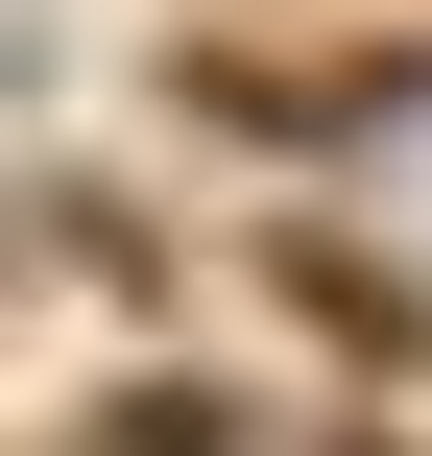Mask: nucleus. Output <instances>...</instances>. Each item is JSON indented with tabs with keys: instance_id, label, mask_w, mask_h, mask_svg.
Masks as SVG:
<instances>
[{
	"instance_id": "nucleus-2",
	"label": "nucleus",
	"mask_w": 432,
	"mask_h": 456,
	"mask_svg": "<svg viewBox=\"0 0 432 456\" xmlns=\"http://www.w3.org/2000/svg\"><path fill=\"white\" fill-rule=\"evenodd\" d=\"M265 289H289L337 361H432V289H409V265H361V240H265Z\"/></svg>"
},
{
	"instance_id": "nucleus-3",
	"label": "nucleus",
	"mask_w": 432,
	"mask_h": 456,
	"mask_svg": "<svg viewBox=\"0 0 432 456\" xmlns=\"http://www.w3.org/2000/svg\"><path fill=\"white\" fill-rule=\"evenodd\" d=\"M72 456H265V409H240V385H168V361H144V385H120V409H96Z\"/></svg>"
},
{
	"instance_id": "nucleus-1",
	"label": "nucleus",
	"mask_w": 432,
	"mask_h": 456,
	"mask_svg": "<svg viewBox=\"0 0 432 456\" xmlns=\"http://www.w3.org/2000/svg\"><path fill=\"white\" fill-rule=\"evenodd\" d=\"M168 120L265 144V168H337V144H409L432 120V48H168Z\"/></svg>"
}]
</instances>
